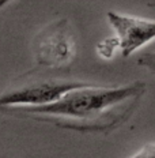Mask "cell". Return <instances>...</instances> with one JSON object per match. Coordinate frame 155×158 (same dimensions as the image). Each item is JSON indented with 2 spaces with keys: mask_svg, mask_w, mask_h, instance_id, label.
Instances as JSON below:
<instances>
[{
  "mask_svg": "<svg viewBox=\"0 0 155 158\" xmlns=\"http://www.w3.org/2000/svg\"><path fill=\"white\" fill-rule=\"evenodd\" d=\"M146 91L144 82L124 86H86L74 89L60 100L41 106H3L0 113L29 117L59 127L90 132H109L129 118Z\"/></svg>",
  "mask_w": 155,
  "mask_h": 158,
  "instance_id": "6da1fadb",
  "label": "cell"
},
{
  "mask_svg": "<svg viewBox=\"0 0 155 158\" xmlns=\"http://www.w3.org/2000/svg\"><path fill=\"white\" fill-rule=\"evenodd\" d=\"M35 61L41 67L64 68L71 64L76 44L68 19H57L37 33L31 44Z\"/></svg>",
  "mask_w": 155,
  "mask_h": 158,
  "instance_id": "7a4b0ae2",
  "label": "cell"
},
{
  "mask_svg": "<svg viewBox=\"0 0 155 158\" xmlns=\"http://www.w3.org/2000/svg\"><path fill=\"white\" fill-rule=\"evenodd\" d=\"M79 81L44 79L23 77L18 85H12L0 94V108L3 106H41L60 100L74 89L86 86Z\"/></svg>",
  "mask_w": 155,
  "mask_h": 158,
  "instance_id": "3957f363",
  "label": "cell"
},
{
  "mask_svg": "<svg viewBox=\"0 0 155 158\" xmlns=\"http://www.w3.org/2000/svg\"><path fill=\"white\" fill-rule=\"evenodd\" d=\"M109 25L113 27L120 42V52L124 57L133 55L136 51L155 40V21L137 18L132 15L109 11Z\"/></svg>",
  "mask_w": 155,
  "mask_h": 158,
  "instance_id": "277c9868",
  "label": "cell"
},
{
  "mask_svg": "<svg viewBox=\"0 0 155 158\" xmlns=\"http://www.w3.org/2000/svg\"><path fill=\"white\" fill-rule=\"evenodd\" d=\"M95 49H97V53L100 55L102 59L109 60V59H112L114 56L117 49H120V42H118L116 35H114V37H108V38H104L102 41L98 42Z\"/></svg>",
  "mask_w": 155,
  "mask_h": 158,
  "instance_id": "5b68a950",
  "label": "cell"
},
{
  "mask_svg": "<svg viewBox=\"0 0 155 158\" xmlns=\"http://www.w3.org/2000/svg\"><path fill=\"white\" fill-rule=\"evenodd\" d=\"M137 64L140 67L146 68L150 72L155 74V52H150V53H143L137 59Z\"/></svg>",
  "mask_w": 155,
  "mask_h": 158,
  "instance_id": "8992f818",
  "label": "cell"
},
{
  "mask_svg": "<svg viewBox=\"0 0 155 158\" xmlns=\"http://www.w3.org/2000/svg\"><path fill=\"white\" fill-rule=\"evenodd\" d=\"M128 158H155V143H147Z\"/></svg>",
  "mask_w": 155,
  "mask_h": 158,
  "instance_id": "52a82bcc",
  "label": "cell"
},
{
  "mask_svg": "<svg viewBox=\"0 0 155 158\" xmlns=\"http://www.w3.org/2000/svg\"><path fill=\"white\" fill-rule=\"evenodd\" d=\"M10 2H11V0H0V10H2L3 7H4L6 4H8Z\"/></svg>",
  "mask_w": 155,
  "mask_h": 158,
  "instance_id": "ba28073f",
  "label": "cell"
}]
</instances>
